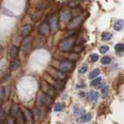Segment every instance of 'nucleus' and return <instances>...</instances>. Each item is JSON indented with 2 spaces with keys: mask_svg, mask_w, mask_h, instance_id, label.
I'll return each instance as SVG.
<instances>
[{
  "mask_svg": "<svg viewBox=\"0 0 124 124\" xmlns=\"http://www.w3.org/2000/svg\"><path fill=\"white\" fill-rule=\"evenodd\" d=\"M74 43H75V40L72 37H69L68 38H65L60 42L59 49L63 52H68L73 47Z\"/></svg>",
  "mask_w": 124,
  "mask_h": 124,
  "instance_id": "f257e3e1",
  "label": "nucleus"
},
{
  "mask_svg": "<svg viewBox=\"0 0 124 124\" xmlns=\"http://www.w3.org/2000/svg\"><path fill=\"white\" fill-rule=\"evenodd\" d=\"M73 67L74 64L72 61L69 60H64L60 62L59 65H58V69L64 73H68L72 71Z\"/></svg>",
  "mask_w": 124,
  "mask_h": 124,
  "instance_id": "f03ea898",
  "label": "nucleus"
},
{
  "mask_svg": "<svg viewBox=\"0 0 124 124\" xmlns=\"http://www.w3.org/2000/svg\"><path fill=\"white\" fill-rule=\"evenodd\" d=\"M50 75L53 77L54 78H55L58 81H64V79L66 78V75H64V73L61 71L59 69L58 70L53 69V71H50Z\"/></svg>",
  "mask_w": 124,
  "mask_h": 124,
  "instance_id": "7ed1b4c3",
  "label": "nucleus"
},
{
  "mask_svg": "<svg viewBox=\"0 0 124 124\" xmlns=\"http://www.w3.org/2000/svg\"><path fill=\"white\" fill-rule=\"evenodd\" d=\"M31 42H32V40L29 37H25V39L22 42V51L24 54H26L30 51L31 46Z\"/></svg>",
  "mask_w": 124,
  "mask_h": 124,
  "instance_id": "20e7f679",
  "label": "nucleus"
},
{
  "mask_svg": "<svg viewBox=\"0 0 124 124\" xmlns=\"http://www.w3.org/2000/svg\"><path fill=\"white\" fill-rule=\"evenodd\" d=\"M40 102L43 106H50L53 102V98L47 94H42L40 98Z\"/></svg>",
  "mask_w": 124,
  "mask_h": 124,
  "instance_id": "39448f33",
  "label": "nucleus"
},
{
  "mask_svg": "<svg viewBox=\"0 0 124 124\" xmlns=\"http://www.w3.org/2000/svg\"><path fill=\"white\" fill-rule=\"evenodd\" d=\"M50 26L49 25V23H42V24L39 26V29H38V32L40 34H41L42 36H46L50 33Z\"/></svg>",
  "mask_w": 124,
  "mask_h": 124,
  "instance_id": "423d86ee",
  "label": "nucleus"
},
{
  "mask_svg": "<svg viewBox=\"0 0 124 124\" xmlns=\"http://www.w3.org/2000/svg\"><path fill=\"white\" fill-rule=\"evenodd\" d=\"M46 94H47L52 98H54L57 96V90L56 88H54L53 85H51L49 83H46Z\"/></svg>",
  "mask_w": 124,
  "mask_h": 124,
  "instance_id": "0eeeda50",
  "label": "nucleus"
},
{
  "mask_svg": "<svg viewBox=\"0 0 124 124\" xmlns=\"http://www.w3.org/2000/svg\"><path fill=\"white\" fill-rule=\"evenodd\" d=\"M49 25L52 30H55L58 26V19L57 16L53 15L49 18Z\"/></svg>",
  "mask_w": 124,
  "mask_h": 124,
  "instance_id": "6e6552de",
  "label": "nucleus"
},
{
  "mask_svg": "<svg viewBox=\"0 0 124 124\" xmlns=\"http://www.w3.org/2000/svg\"><path fill=\"white\" fill-rule=\"evenodd\" d=\"M31 30H32V26H31V25H30V24H26L24 26H23L22 28H21V30H20V33H21L22 37H26L29 35V33H30Z\"/></svg>",
  "mask_w": 124,
  "mask_h": 124,
  "instance_id": "1a4fd4ad",
  "label": "nucleus"
},
{
  "mask_svg": "<svg viewBox=\"0 0 124 124\" xmlns=\"http://www.w3.org/2000/svg\"><path fill=\"white\" fill-rule=\"evenodd\" d=\"M80 24H81V19L77 16L73 20H71V22L70 23L68 27L70 29H75V28H77V27Z\"/></svg>",
  "mask_w": 124,
  "mask_h": 124,
  "instance_id": "9d476101",
  "label": "nucleus"
},
{
  "mask_svg": "<svg viewBox=\"0 0 124 124\" xmlns=\"http://www.w3.org/2000/svg\"><path fill=\"white\" fill-rule=\"evenodd\" d=\"M19 64H20V61H19V60L17 59V58H13V60L12 61L11 64H10L11 70L13 71H16L19 67Z\"/></svg>",
  "mask_w": 124,
  "mask_h": 124,
  "instance_id": "9b49d317",
  "label": "nucleus"
},
{
  "mask_svg": "<svg viewBox=\"0 0 124 124\" xmlns=\"http://www.w3.org/2000/svg\"><path fill=\"white\" fill-rule=\"evenodd\" d=\"M18 52H19V49L15 46H12L9 48V56L12 58H16L18 55Z\"/></svg>",
  "mask_w": 124,
  "mask_h": 124,
  "instance_id": "f8f14e48",
  "label": "nucleus"
},
{
  "mask_svg": "<svg viewBox=\"0 0 124 124\" xmlns=\"http://www.w3.org/2000/svg\"><path fill=\"white\" fill-rule=\"evenodd\" d=\"M123 26H124V21L123 19H119V20L116 21L114 24V30L116 31H120L123 28Z\"/></svg>",
  "mask_w": 124,
  "mask_h": 124,
  "instance_id": "ddd939ff",
  "label": "nucleus"
},
{
  "mask_svg": "<svg viewBox=\"0 0 124 124\" xmlns=\"http://www.w3.org/2000/svg\"><path fill=\"white\" fill-rule=\"evenodd\" d=\"M92 116L90 113H85L80 116L79 120L81 122H88L92 119Z\"/></svg>",
  "mask_w": 124,
  "mask_h": 124,
  "instance_id": "4468645a",
  "label": "nucleus"
},
{
  "mask_svg": "<svg viewBox=\"0 0 124 124\" xmlns=\"http://www.w3.org/2000/svg\"><path fill=\"white\" fill-rule=\"evenodd\" d=\"M99 95L98 92L92 91L88 94V98L89 100H91V101H96L99 98Z\"/></svg>",
  "mask_w": 124,
  "mask_h": 124,
  "instance_id": "2eb2a0df",
  "label": "nucleus"
},
{
  "mask_svg": "<svg viewBox=\"0 0 124 124\" xmlns=\"http://www.w3.org/2000/svg\"><path fill=\"white\" fill-rule=\"evenodd\" d=\"M100 74V70L99 69H95L92 71L90 72V74L88 75V78L89 79H93L96 78Z\"/></svg>",
  "mask_w": 124,
  "mask_h": 124,
  "instance_id": "dca6fc26",
  "label": "nucleus"
},
{
  "mask_svg": "<svg viewBox=\"0 0 124 124\" xmlns=\"http://www.w3.org/2000/svg\"><path fill=\"white\" fill-rule=\"evenodd\" d=\"M19 107L16 106V105H13V106H12V108H11V110H10V114L12 116H16L17 113H18V112H19Z\"/></svg>",
  "mask_w": 124,
  "mask_h": 124,
  "instance_id": "f3484780",
  "label": "nucleus"
},
{
  "mask_svg": "<svg viewBox=\"0 0 124 124\" xmlns=\"http://www.w3.org/2000/svg\"><path fill=\"white\" fill-rule=\"evenodd\" d=\"M101 82H102V78L99 77V78H97L93 80L91 82V85H92V86H95V88H99V86L101 84Z\"/></svg>",
  "mask_w": 124,
  "mask_h": 124,
  "instance_id": "a211bd4d",
  "label": "nucleus"
},
{
  "mask_svg": "<svg viewBox=\"0 0 124 124\" xmlns=\"http://www.w3.org/2000/svg\"><path fill=\"white\" fill-rule=\"evenodd\" d=\"M102 40L105 41H108V40H110L112 37V34L108 33V32H105L102 33Z\"/></svg>",
  "mask_w": 124,
  "mask_h": 124,
  "instance_id": "6ab92c4d",
  "label": "nucleus"
},
{
  "mask_svg": "<svg viewBox=\"0 0 124 124\" xmlns=\"http://www.w3.org/2000/svg\"><path fill=\"white\" fill-rule=\"evenodd\" d=\"M71 15L70 13H68V12H64V13L62 14L61 16V18L62 19H63L64 21H68L70 20V19H71Z\"/></svg>",
  "mask_w": 124,
  "mask_h": 124,
  "instance_id": "aec40b11",
  "label": "nucleus"
},
{
  "mask_svg": "<svg viewBox=\"0 0 124 124\" xmlns=\"http://www.w3.org/2000/svg\"><path fill=\"white\" fill-rule=\"evenodd\" d=\"M68 5L71 8H76L79 5V0H71V1L69 2Z\"/></svg>",
  "mask_w": 124,
  "mask_h": 124,
  "instance_id": "412c9836",
  "label": "nucleus"
},
{
  "mask_svg": "<svg viewBox=\"0 0 124 124\" xmlns=\"http://www.w3.org/2000/svg\"><path fill=\"white\" fill-rule=\"evenodd\" d=\"M63 108H64L63 105H62L61 103H60V102H57V103H56L55 105H54V109L55 112H61L62 109H63Z\"/></svg>",
  "mask_w": 124,
  "mask_h": 124,
  "instance_id": "4be33fe9",
  "label": "nucleus"
},
{
  "mask_svg": "<svg viewBox=\"0 0 124 124\" xmlns=\"http://www.w3.org/2000/svg\"><path fill=\"white\" fill-rule=\"evenodd\" d=\"M101 62H102V64H110V62H111V58L108 56L103 57L102 59H101Z\"/></svg>",
  "mask_w": 124,
  "mask_h": 124,
  "instance_id": "5701e85b",
  "label": "nucleus"
},
{
  "mask_svg": "<svg viewBox=\"0 0 124 124\" xmlns=\"http://www.w3.org/2000/svg\"><path fill=\"white\" fill-rule=\"evenodd\" d=\"M115 49L116 51H118V52L124 51V44H117L115 46Z\"/></svg>",
  "mask_w": 124,
  "mask_h": 124,
  "instance_id": "b1692460",
  "label": "nucleus"
},
{
  "mask_svg": "<svg viewBox=\"0 0 124 124\" xmlns=\"http://www.w3.org/2000/svg\"><path fill=\"white\" fill-rule=\"evenodd\" d=\"M81 9H79V8H75V10H73V13H71V15L75 17H77V16H79L81 15Z\"/></svg>",
  "mask_w": 124,
  "mask_h": 124,
  "instance_id": "393cba45",
  "label": "nucleus"
},
{
  "mask_svg": "<svg viewBox=\"0 0 124 124\" xmlns=\"http://www.w3.org/2000/svg\"><path fill=\"white\" fill-rule=\"evenodd\" d=\"M109 50V47L108 46H102L99 47V52L101 54H106V52H108V50Z\"/></svg>",
  "mask_w": 124,
  "mask_h": 124,
  "instance_id": "a878e982",
  "label": "nucleus"
},
{
  "mask_svg": "<svg viewBox=\"0 0 124 124\" xmlns=\"http://www.w3.org/2000/svg\"><path fill=\"white\" fill-rule=\"evenodd\" d=\"M87 70H88V66H87L86 64H84V65H82V66H81V67L79 68L78 71H79V73H81V74H85V72L87 71Z\"/></svg>",
  "mask_w": 124,
  "mask_h": 124,
  "instance_id": "bb28decb",
  "label": "nucleus"
},
{
  "mask_svg": "<svg viewBox=\"0 0 124 124\" xmlns=\"http://www.w3.org/2000/svg\"><path fill=\"white\" fill-rule=\"evenodd\" d=\"M82 113H83V112H81L79 107H78V106L74 107V114L75 115H81V116Z\"/></svg>",
  "mask_w": 124,
  "mask_h": 124,
  "instance_id": "cd10ccee",
  "label": "nucleus"
},
{
  "mask_svg": "<svg viewBox=\"0 0 124 124\" xmlns=\"http://www.w3.org/2000/svg\"><path fill=\"white\" fill-rule=\"evenodd\" d=\"M108 93V86H104L102 88V96L103 97L107 96Z\"/></svg>",
  "mask_w": 124,
  "mask_h": 124,
  "instance_id": "c85d7f7f",
  "label": "nucleus"
},
{
  "mask_svg": "<svg viewBox=\"0 0 124 124\" xmlns=\"http://www.w3.org/2000/svg\"><path fill=\"white\" fill-rule=\"evenodd\" d=\"M99 60V55L96 54H93L91 55V61L92 62H96L97 61Z\"/></svg>",
  "mask_w": 124,
  "mask_h": 124,
  "instance_id": "c756f323",
  "label": "nucleus"
},
{
  "mask_svg": "<svg viewBox=\"0 0 124 124\" xmlns=\"http://www.w3.org/2000/svg\"><path fill=\"white\" fill-rule=\"evenodd\" d=\"M4 95H5V88L2 87L0 89V99H1V102H2Z\"/></svg>",
  "mask_w": 124,
  "mask_h": 124,
  "instance_id": "7c9ffc66",
  "label": "nucleus"
}]
</instances>
